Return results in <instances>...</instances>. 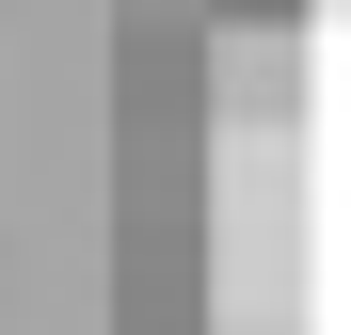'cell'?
<instances>
[{
	"label": "cell",
	"mask_w": 351,
	"mask_h": 335,
	"mask_svg": "<svg viewBox=\"0 0 351 335\" xmlns=\"http://www.w3.org/2000/svg\"><path fill=\"white\" fill-rule=\"evenodd\" d=\"M335 16H351V0H335Z\"/></svg>",
	"instance_id": "1"
}]
</instances>
